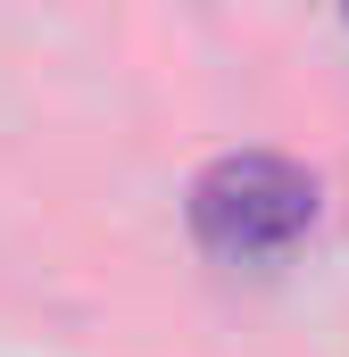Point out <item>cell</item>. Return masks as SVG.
Returning a JSON list of instances; mask_svg holds the SVG:
<instances>
[{"label": "cell", "mask_w": 349, "mask_h": 357, "mask_svg": "<svg viewBox=\"0 0 349 357\" xmlns=\"http://www.w3.org/2000/svg\"><path fill=\"white\" fill-rule=\"evenodd\" d=\"M316 225V175L283 150H225L191 183V233L216 258H283Z\"/></svg>", "instance_id": "1"}]
</instances>
